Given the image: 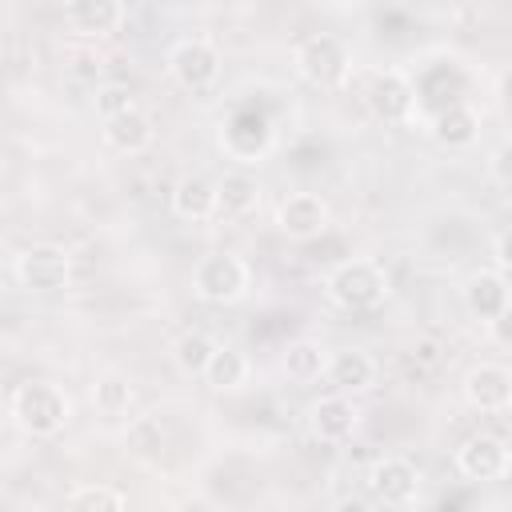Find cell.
Listing matches in <instances>:
<instances>
[{
    "label": "cell",
    "instance_id": "1",
    "mask_svg": "<svg viewBox=\"0 0 512 512\" xmlns=\"http://www.w3.org/2000/svg\"><path fill=\"white\" fill-rule=\"evenodd\" d=\"M12 424L32 440H52L72 424V396L56 380H24L8 396Z\"/></svg>",
    "mask_w": 512,
    "mask_h": 512
},
{
    "label": "cell",
    "instance_id": "2",
    "mask_svg": "<svg viewBox=\"0 0 512 512\" xmlns=\"http://www.w3.org/2000/svg\"><path fill=\"white\" fill-rule=\"evenodd\" d=\"M324 292L344 312H368V308H380L388 300L392 280H388L384 264H376L368 256H348L324 276Z\"/></svg>",
    "mask_w": 512,
    "mask_h": 512
},
{
    "label": "cell",
    "instance_id": "3",
    "mask_svg": "<svg viewBox=\"0 0 512 512\" xmlns=\"http://www.w3.org/2000/svg\"><path fill=\"white\" fill-rule=\"evenodd\" d=\"M192 296L204 304H236L252 288V264L232 248H212L192 264Z\"/></svg>",
    "mask_w": 512,
    "mask_h": 512
},
{
    "label": "cell",
    "instance_id": "4",
    "mask_svg": "<svg viewBox=\"0 0 512 512\" xmlns=\"http://www.w3.org/2000/svg\"><path fill=\"white\" fill-rule=\"evenodd\" d=\"M292 64L300 72V80L316 84V88H344L352 80V52L340 36L332 32H312L296 44Z\"/></svg>",
    "mask_w": 512,
    "mask_h": 512
},
{
    "label": "cell",
    "instance_id": "5",
    "mask_svg": "<svg viewBox=\"0 0 512 512\" xmlns=\"http://www.w3.org/2000/svg\"><path fill=\"white\" fill-rule=\"evenodd\" d=\"M360 96L372 108V116L384 124H412L416 104H420L416 84L400 68H368L360 76Z\"/></svg>",
    "mask_w": 512,
    "mask_h": 512
},
{
    "label": "cell",
    "instance_id": "6",
    "mask_svg": "<svg viewBox=\"0 0 512 512\" xmlns=\"http://www.w3.org/2000/svg\"><path fill=\"white\" fill-rule=\"evenodd\" d=\"M12 276L24 292L52 296L72 284V252L64 244H28L12 256Z\"/></svg>",
    "mask_w": 512,
    "mask_h": 512
},
{
    "label": "cell",
    "instance_id": "7",
    "mask_svg": "<svg viewBox=\"0 0 512 512\" xmlns=\"http://www.w3.org/2000/svg\"><path fill=\"white\" fill-rule=\"evenodd\" d=\"M164 68H168V76H172L184 92H208V88L220 80L224 56H220L216 40H208V36H180V40L168 48Z\"/></svg>",
    "mask_w": 512,
    "mask_h": 512
},
{
    "label": "cell",
    "instance_id": "8",
    "mask_svg": "<svg viewBox=\"0 0 512 512\" xmlns=\"http://www.w3.org/2000/svg\"><path fill=\"white\" fill-rule=\"evenodd\" d=\"M452 464L472 484H496V480H508V472H512V448L496 432H472L456 444Z\"/></svg>",
    "mask_w": 512,
    "mask_h": 512
},
{
    "label": "cell",
    "instance_id": "9",
    "mask_svg": "<svg viewBox=\"0 0 512 512\" xmlns=\"http://www.w3.org/2000/svg\"><path fill=\"white\" fill-rule=\"evenodd\" d=\"M276 136L268 116H260L256 108H232L220 120V148L236 160V164H260L272 152Z\"/></svg>",
    "mask_w": 512,
    "mask_h": 512
},
{
    "label": "cell",
    "instance_id": "10",
    "mask_svg": "<svg viewBox=\"0 0 512 512\" xmlns=\"http://www.w3.org/2000/svg\"><path fill=\"white\" fill-rule=\"evenodd\" d=\"M272 224H276V232H280L284 240L304 244V240H316V236L328 232L332 208H328V200H324L320 192H308V188H304V192H288V196L276 204Z\"/></svg>",
    "mask_w": 512,
    "mask_h": 512
},
{
    "label": "cell",
    "instance_id": "11",
    "mask_svg": "<svg viewBox=\"0 0 512 512\" xmlns=\"http://www.w3.org/2000/svg\"><path fill=\"white\" fill-rule=\"evenodd\" d=\"M368 492L384 508H408L420 500V468L408 456H376L368 464Z\"/></svg>",
    "mask_w": 512,
    "mask_h": 512
},
{
    "label": "cell",
    "instance_id": "12",
    "mask_svg": "<svg viewBox=\"0 0 512 512\" xmlns=\"http://www.w3.org/2000/svg\"><path fill=\"white\" fill-rule=\"evenodd\" d=\"M460 392H464V404L468 408H476L484 416H500L512 404V372L500 360H480V364H472L464 372Z\"/></svg>",
    "mask_w": 512,
    "mask_h": 512
},
{
    "label": "cell",
    "instance_id": "13",
    "mask_svg": "<svg viewBox=\"0 0 512 512\" xmlns=\"http://www.w3.org/2000/svg\"><path fill=\"white\" fill-rule=\"evenodd\" d=\"M460 300H464V308H468V316L472 320H480V324H496V320H504L508 316V308H512V292H508V276L504 272H496V268H476L464 284H460Z\"/></svg>",
    "mask_w": 512,
    "mask_h": 512
},
{
    "label": "cell",
    "instance_id": "14",
    "mask_svg": "<svg viewBox=\"0 0 512 512\" xmlns=\"http://www.w3.org/2000/svg\"><path fill=\"white\" fill-rule=\"evenodd\" d=\"M308 428L320 444H348L360 428V408H356L352 396L328 392V396L308 404Z\"/></svg>",
    "mask_w": 512,
    "mask_h": 512
},
{
    "label": "cell",
    "instance_id": "15",
    "mask_svg": "<svg viewBox=\"0 0 512 512\" xmlns=\"http://www.w3.org/2000/svg\"><path fill=\"white\" fill-rule=\"evenodd\" d=\"M100 140L120 156H140L156 144V120L148 116V108L132 104V108L100 120Z\"/></svg>",
    "mask_w": 512,
    "mask_h": 512
},
{
    "label": "cell",
    "instance_id": "16",
    "mask_svg": "<svg viewBox=\"0 0 512 512\" xmlns=\"http://www.w3.org/2000/svg\"><path fill=\"white\" fill-rule=\"evenodd\" d=\"M380 376V364L372 352L356 348V344H344V348H328V368H324V380L340 392V396H360L376 384Z\"/></svg>",
    "mask_w": 512,
    "mask_h": 512
},
{
    "label": "cell",
    "instance_id": "17",
    "mask_svg": "<svg viewBox=\"0 0 512 512\" xmlns=\"http://www.w3.org/2000/svg\"><path fill=\"white\" fill-rule=\"evenodd\" d=\"M128 20V8L120 0H76L64 4V28L80 40H104L112 32H120V24Z\"/></svg>",
    "mask_w": 512,
    "mask_h": 512
},
{
    "label": "cell",
    "instance_id": "18",
    "mask_svg": "<svg viewBox=\"0 0 512 512\" xmlns=\"http://www.w3.org/2000/svg\"><path fill=\"white\" fill-rule=\"evenodd\" d=\"M168 204H172V216L184 220V224L216 220V180L204 176V172H184V176L172 184Z\"/></svg>",
    "mask_w": 512,
    "mask_h": 512
},
{
    "label": "cell",
    "instance_id": "19",
    "mask_svg": "<svg viewBox=\"0 0 512 512\" xmlns=\"http://www.w3.org/2000/svg\"><path fill=\"white\" fill-rule=\"evenodd\" d=\"M124 452L140 464V468H160V460L168 456V428L156 412H140L124 424Z\"/></svg>",
    "mask_w": 512,
    "mask_h": 512
},
{
    "label": "cell",
    "instance_id": "20",
    "mask_svg": "<svg viewBox=\"0 0 512 512\" xmlns=\"http://www.w3.org/2000/svg\"><path fill=\"white\" fill-rule=\"evenodd\" d=\"M260 180L244 168H232L216 180V220H244L260 208Z\"/></svg>",
    "mask_w": 512,
    "mask_h": 512
},
{
    "label": "cell",
    "instance_id": "21",
    "mask_svg": "<svg viewBox=\"0 0 512 512\" xmlns=\"http://www.w3.org/2000/svg\"><path fill=\"white\" fill-rule=\"evenodd\" d=\"M200 380H204L212 392H220V396L240 392V388L252 380V360H248V352H240L236 344H216L212 356H208V364H204V372H200Z\"/></svg>",
    "mask_w": 512,
    "mask_h": 512
},
{
    "label": "cell",
    "instance_id": "22",
    "mask_svg": "<svg viewBox=\"0 0 512 512\" xmlns=\"http://www.w3.org/2000/svg\"><path fill=\"white\" fill-rule=\"evenodd\" d=\"M428 132H432L440 144H448V148H464V144H472V140L480 136V112H476L472 104H464V100H448V104L436 108V116L428 120Z\"/></svg>",
    "mask_w": 512,
    "mask_h": 512
},
{
    "label": "cell",
    "instance_id": "23",
    "mask_svg": "<svg viewBox=\"0 0 512 512\" xmlns=\"http://www.w3.org/2000/svg\"><path fill=\"white\" fill-rule=\"evenodd\" d=\"M280 368H284V376H288L292 384L308 388V384L324 380V368H328V348H324L320 340H312V336H300V340H292V344L284 348Z\"/></svg>",
    "mask_w": 512,
    "mask_h": 512
},
{
    "label": "cell",
    "instance_id": "24",
    "mask_svg": "<svg viewBox=\"0 0 512 512\" xmlns=\"http://www.w3.org/2000/svg\"><path fill=\"white\" fill-rule=\"evenodd\" d=\"M132 400H136V388H132V380L120 368H104L92 380V408L104 420H124L128 408H132Z\"/></svg>",
    "mask_w": 512,
    "mask_h": 512
},
{
    "label": "cell",
    "instance_id": "25",
    "mask_svg": "<svg viewBox=\"0 0 512 512\" xmlns=\"http://www.w3.org/2000/svg\"><path fill=\"white\" fill-rule=\"evenodd\" d=\"M64 512H128V496L112 484H100V480H88V484H76L64 500Z\"/></svg>",
    "mask_w": 512,
    "mask_h": 512
},
{
    "label": "cell",
    "instance_id": "26",
    "mask_svg": "<svg viewBox=\"0 0 512 512\" xmlns=\"http://www.w3.org/2000/svg\"><path fill=\"white\" fill-rule=\"evenodd\" d=\"M216 344H220V340H212L208 332H200V328H188V332H180V336L172 340V364H176L184 376H200Z\"/></svg>",
    "mask_w": 512,
    "mask_h": 512
},
{
    "label": "cell",
    "instance_id": "27",
    "mask_svg": "<svg viewBox=\"0 0 512 512\" xmlns=\"http://www.w3.org/2000/svg\"><path fill=\"white\" fill-rule=\"evenodd\" d=\"M92 104H96V112H100V120H104V116H116V112L132 108L136 100H132V92H128L124 84H96Z\"/></svg>",
    "mask_w": 512,
    "mask_h": 512
},
{
    "label": "cell",
    "instance_id": "28",
    "mask_svg": "<svg viewBox=\"0 0 512 512\" xmlns=\"http://www.w3.org/2000/svg\"><path fill=\"white\" fill-rule=\"evenodd\" d=\"M488 172H492V180H496L500 188H508V144H500V148L488 156Z\"/></svg>",
    "mask_w": 512,
    "mask_h": 512
},
{
    "label": "cell",
    "instance_id": "29",
    "mask_svg": "<svg viewBox=\"0 0 512 512\" xmlns=\"http://www.w3.org/2000/svg\"><path fill=\"white\" fill-rule=\"evenodd\" d=\"M336 512H372V508H368L360 496H344V500L336 504Z\"/></svg>",
    "mask_w": 512,
    "mask_h": 512
}]
</instances>
